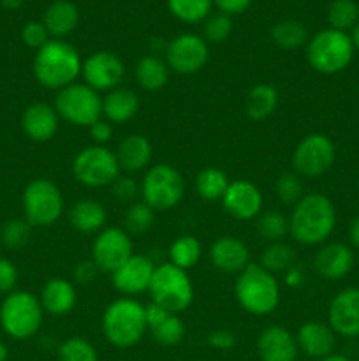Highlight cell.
<instances>
[{"mask_svg": "<svg viewBox=\"0 0 359 361\" xmlns=\"http://www.w3.org/2000/svg\"><path fill=\"white\" fill-rule=\"evenodd\" d=\"M257 353L260 361H296L299 348L291 331L284 326H270L257 338Z\"/></svg>", "mask_w": 359, "mask_h": 361, "instance_id": "cell-19", "label": "cell"}, {"mask_svg": "<svg viewBox=\"0 0 359 361\" xmlns=\"http://www.w3.org/2000/svg\"><path fill=\"white\" fill-rule=\"evenodd\" d=\"M146 323L148 331L160 345H176L185 337V324L178 314L169 312L155 303L146 307Z\"/></svg>", "mask_w": 359, "mask_h": 361, "instance_id": "cell-24", "label": "cell"}, {"mask_svg": "<svg viewBox=\"0 0 359 361\" xmlns=\"http://www.w3.org/2000/svg\"><path fill=\"white\" fill-rule=\"evenodd\" d=\"M148 293L151 296V303L172 314L187 310L194 300V286L189 274L171 263L155 267Z\"/></svg>", "mask_w": 359, "mask_h": 361, "instance_id": "cell-6", "label": "cell"}, {"mask_svg": "<svg viewBox=\"0 0 359 361\" xmlns=\"http://www.w3.org/2000/svg\"><path fill=\"white\" fill-rule=\"evenodd\" d=\"M25 221L35 228L53 226L63 214V196L48 178H35L23 190Z\"/></svg>", "mask_w": 359, "mask_h": 361, "instance_id": "cell-11", "label": "cell"}, {"mask_svg": "<svg viewBox=\"0 0 359 361\" xmlns=\"http://www.w3.org/2000/svg\"><path fill=\"white\" fill-rule=\"evenodd\" d=\"M39 302H41L44 312L51 314V316H67L76 307V289H74L73 282L65 281L62 277L49 279L42 286Z\"/></svg>", "mask_w": 359, "mask_h": 361, "instance_id": "cell-26", "label": "cell"}, {"mask_svg": "<svg viewBox=\"0 0 359 361\" xmlns=\"http://www.w3.org/2000/svg\"><path fill=\"white\" fill-rule=\"evenodd\" d=\"M97 274H99V268L95 267L94 261L87 259V261H80V263L74 267L73 277H74V281L77 282V284L88 286V284H92V282L95 281Z\"/></svg>", "mask_w": 359, "mask_h": 361, "instance_id": "cell-47", "label": "cell"}, {"mask_svg": "<svg viewBox=\"0 0 359 361\" xmlns=\"http://www.w3.org/2000/svg\"><path fill=\"white\" fill-rule=\"evenodd\" d=\"M73 175L81 185L90 189L113 185V182L120 176L118 159L108 147L90 145L77 152L74 157Z\"/></svg>", "mask_w": 359, "mask_h": 361, "instance_id": "cell-10", "label": "cell"}, {"mask_svg": "<svg viewBox=\"0 0 359 361\" xmlns=\"http://www.w3.org/2000/svg\"><path fill=\"white\" fill-rule=\"evenodd\" d=\"M278 92L273 85L259 83L250 88L245 101V111L252 120H266L277 111Z\"/></svg>", "mask_w": 359, "mask_h": 361, "instance_id": "cell-31", "label": "cell"}, {"mask_svg": "<svg viewBox=\"0 0 359 361\" xmlns=\"http://www.w3.org/2000/svg\"><path fill=\"white\" fill-rule=\"evenodd\" d=\"M21 39L27 46L34 49H41L42 46L49 42V34L46 30L44 23H39V21H30L23 27L21 30Z\"/></svg>", "mask_w": 359, "mask_h": 361, "instance_id": "cell-45", "label": "cell"}, {"mask_svg": "<svg viewBox=\"0 0 359 361\" xmlns=\"http://www.w3.org/2000/svg\"><path fill=\"white\" fill-rule=\"evenodd\" d=\"M308 32L305 25L294 20H285L271 28V39L282 49H298L306 42Z\"/></svg>", "mask_w": 359, "mask_h": 361, "instance_id": "cell-35", "label": "cell"}, {"mask_svg": "<svg viewBox=\"0 0 359 361\" xmlns=\"http://www.w3.org/2000/svg\"><path fill=\"white\" fill-rule=\"evenodd\" d=\"M320 361H352V360H348L347 356H341V355H329L327 356V358H322Z\"/></svg>", "mask_w": 359, "mask_h": 361, "instance_id": "cell-55", "label": "cell"}, {"mask_svg": "<svg viewBox=\"0 0 359 361\" xmlns=\"http://www.w3.org/2000/svg\"><path fill=\"white\" fill-rule=\"evenodd\" d=\"M44 317L41 302L28 291H13L0 307L2 330L16 341H27L39 331Z\"/></svg>", "mask_w": 359, "mask_h": 361, "instance_id": "cell-7", "label": "cell"}, {"mask_svg": "<svg viewBox=\"0 0 359 361\" xmlns=\"http://www.w3.org/2000/svg\"><path fill=\"white\" fill-rule=\"evenodd\" d=\"M155 222V212L144 201L132 203L125 212V231L132 235H143L150 231Z\"/></svg>", "mask_w": 359, "mask_h": 361, "instance_id": "cell-39", "label": "cell"}, {"mask_svg": "<svg viewBox=\"0 0 359 361\" xmlns=\"http://www.w3.org/2000/svg\"><path fill=\"white\" fill-rule=\"evenodd\" d=\"M336 159V147L329 136L320 133L303 137L292 154V166L296 173L308 178L322 176L331 169Z\"/></svg>", "mask_w": 359, "mask_h": 361, "instance_id": "cell-12", "label": "cell"}, {"mask_svg": "<svg viewBox=\"0 0 359 361\" xmlns=\"http://www.w3.org/2000/svg\"><path fill=\"white\" fill-rule=\"evenodd\" d=\"M21 4H23V0H0V6L6 7V9H20Z\"/></svg>", "mask_w": 359, "mask_h": 361, "instance_id": "cell-53", "label": "cell"}, {"mask_svg": "<svg viewBox=\"0 0 359 361\" xmlns=\"http://www.w3.org/2000/svg\"><path fill=\"white\" fill-rule=\"evenodd\" d=\"M208 344L218 351H229V349L234 348L236 337L229 330H215L208 335Z\"/></svg>", "mask_w": 359, "mask_h": 361, "instance_id": "cell-49", "label": "cell"}, {"mask_svg": "<svg viewBox=\"0 0 359 361\" xmlns=\"http://www.w3.org/2000/svg\"><path fill=\"white\" fill-rule=\"evenodd\" d=\"M210 49L204 37L196 34H182L165 48V63L178 74H196L206 66Z\"/></svg>", "mask_w": 359, "mask_h": 361, "instance_id": "cell-14", "label": "cell"}, {"mask_svg": "<svg viewBox=\"0 0 359 361\" xmlns=\"http://www.w3.org/2000/svg\"><path fill=\"white\" fill-rule=\"evenodd\" d=\"M257 233L267 243L282 242L289 235V219L280 212H266L257 219Z\"/></svg>", "mask_w": 359, "mask_h": 361, "instance_id": "cell-38", "label": "cell"}, {"mask_svg": "<svg viewBox=\"0 0 359 361\" xmlns=\"http://www.w3.org/2000/svg\"><path fill=\"white\" fill-rule=\"evenodd\" d=\"M157 264L148 256L132 254L118 270L113 275V286L118 293H122L127 298H134L136 295L150 289L151 277Z\"/></svg>", "mask_w": 359, "mask_h": 361, "instance_id": "cell-16", "label": "cell"}, {"mask_svg": "<svg viewBox=\"0 0 359 361\" xmlns=\"http://www.w3.org/2000/svg\"><path fill=\"white\" fill-rule=\"evenodd\" d=\"M80 21V11L69 0H56L46 9L44 27L48 34L55 39H62L69 35Z\"/></svg>", "mask_w": 359, "mask_h": 361, "instance_id": "cell-29", "label": "cell"}, {"mask_svg": "<svg viewBox=\"0 0 359 361\" xmlns=\"http://www.w3.org/2000/svg\"><path fill=\"white\" fill-rule=\"evenodd\" d=\"M213 0H168L171 13L185 23H199L208 18Z\"/></svg>", "mask_w": 359, "mask_h": 361, "instance_id": "cell-37", "label": "cell"}, {"mask_svg": "<svg viewBox=\"0 0 359 361\" xmlns=\"http://www.w3.org/2000/svg\"><path fill=\"white\" fill-rule=\"evenodd\" d=\"M263 194L256 183L248 180H234L229 183L222 204L231 217L238 221H250L259 217L263 212Z\"/></svg>", "mask_w": 359, "mask_h": 361, "instance_id": "cell-17", "label": "cell"}, {"mask_svg": "<svg viewBox=\"0 0 359 361\" xmlns=\"http://www.w3.org/2000/svg\"><path fill=\"white\" fill-rule=\"evenodd\" d=\"M234 295L245 312L252 316H267L280 303V286L273 274L264 270L259 263H250L238 274Z\"/></svg>", "mask_w": 359, "mask_h": 361, "instance_id": "cell-4", "label": "cell"}, {"mask_svg": "<svg viewBox=\"0 0 359 361\" xmlns=\"http://www.w3.org/2000/svg\"><path fill=\"white\" fill-rule=\"evenodd\" d=\"M58 123L60 116L55 106H49L46 102H34L21 115L23 133L35 143H46L53 140L58 130Z\"/></svg>", "mask_w": 359, "mask_h": 361, "instance_id": "cell-20", "label": "cell"}, {"mask_svg": "<svg viewBox=\"0 0 359 361\" xmlns=\"http://www.w3.org/2000/svg\"><path fill=\"white\" fill-rule=\"evenodd\" d=\"M132 254V240L122 228H104L92 243V261L102 274H115Z\"/></svg>", "mask_w": 359, "mask_h": 361, "instance_id": "cell-13", "label": "cell"}, {"mask_svg": "<svg viewBox=\"0 0 359 361\" xmlns=\"http://www.w3.org/2000/svg\"><path fill=\"white\" fill-rule=\"evenodd\" d=\"M211 263L224 274H241L250 264L248 247L234 236H220L211 243Z\"/></svg>", "mask_w": 359, "mask_h": 361, "instance_id": "cell-22", "label": "cell"}, {"mask_svg": "<svg viewBox=\"0 0 359 361\" xmlns=\"http://www.w3.org/2000/svg\"><path fill=\"white\" fill-rule=\"evenodd\" d=\"M232 21L229 14H213V16L206 18L203 25L204 41L210 42H224L225 39L231 35Z\"/></svg>", "mask_w": 359, "mask_h": 361, "instance_id": "cell-43", "label": "cell"}, {"mask_svg": "<svg viewBox=\"0 0 359 361\" xmlns=\"http://www.w3.org/2000/svg\"><path fill=\"white\" fill-rule=\"evenodd\" d=\"M58 361H99L97 349L81 337H70L58 349Z\"/></svg>", "mask_w": 359, "mask_h": 361, "instance_id": "cell-40", "label": "cell"}, {"mask_svg": "<svg viewBox=\"0 0 359 361\" xmlns=\"http://www.w3.org/2000/svg\"><path fill=\"white\" fill-rule=\"evenodd\" d=\"M275 192H277L278 200L285 204H292L294 207L305 194H303V183L298 175L292 173H285V175L278 176L277 183H275Z\"/></svg>", "mask_w": 359, "mask_h": 361, "instance_id": "cell-42", "label": "cell"}, {"mask_svg": "<svg viewBox=\"0 0 359 361\" xmlns=\"http://www.w3.org/2000/svg\"><path fill=\"white\" fill-rule=\"evenodd\" d=\"M201 254H203V247L199 240L190 235L178 236L169 247V263L189 271L199 263Z\"/></svg>", "mask_w": 359, "mask_h": 361, "instance_id": "cell-33", "label": "cell"}, {"mask_svg": "<svg viewBox=\"0 0 359 361\" xmlns=\"http://www.w3.org/2000/svg\"><path fill=\"white\" fill-rule=\"evenodd\" d=\"M336 226L333 201L320 192L305 194L292 208L289 217V235L301 245H320Z\"/></svg>", "mask_w": 359, "mask_h": 361, "instance_id": "cell-1", "label": "cell"}, {"mask_svg": "<svg viewBox=\"0 0 359 361\" xmlns=\"http://www.w3.org/2000/svg\"><path fill=\"white\" fill-rule=\"evenodd\" d=\"M55 109L62 120L76 127H90L102 118V97L87 83H73L58 90Z\"/></svg>", "mask_w": 359, "mask_h": 361, "instance_id": "cell-9", "label": "cell"}, {"mask_svg": "<svg viewBox=\"0 0 359 361\" xmlns=\"http://www.w3.org/2000/svg\"><path fill=\"white\" fill-rule=\"evenodd\" d=\"M299 351L305 353L310 358H327L333 355L334 345H336V334L331 330L329 324L320 323V321H308L301 324L296 334Z\"/></svg>", "mask_w": 359, "mask_h": 361, "instance_id": "cell-21", "label": "cell"}, {"mask_svg": "<svg viewBox=\"0 0 359 361\" xmlns=\"http://www.w3.org/2000/svg\"><path fill=\"white\" fill-rule=\"evenodd\" d=\"M351 39H352V44H354V48L359 49V21H358V25H355V27L352 28Z\"/></svg>", "mask_w": 359, "mask_h": 361, "instance_id": "cell-54", "label": "cell"}, {"mask_svg": "<svg viewBox=\"0 0 359 361\" xmlns=\"http://www.w3.org/2000/svg\"><path fill=\"white\" fill-rule=\"evenodd\" d=\"M169 66L157 55H146L136 63V80L146 92H157L169 81Z\"/></svg>", "mask_w": 359, "mask_h": 361, "instance_id": "cell-30", "label": "cell"}, {"mask_svg": "<svg viewBox=\"0 0 359 361\" xmlns=\"http://www.w3.org/2000/svg\"><path fill=\"white\" fill-rule=\"evenodd\" d=\"M348 238H351L352 245H354L355 249H359V215L352 221L351 229H348Z\"/></svg>", "mask_w": 359, "mask_h": 361, "instance_id": "cell-52", "label": "cell"}, {"mask_svg": "<svg viewBox=\"0 0 359 361\" xmlns=\"http://www.w3.org/2000/svg\"><path fill=\"white\" fill-rule=\"evenodd\" d=\"M213 4L224 14H239L248 9L252 0H213Z\"/></svg>", "mask_w": 359, "mask_h": 361, "instance_id": "cell-50", "label": "cell"}, {"mask_svg": "<svg viewBox=\"0 0 359 361\" xmlns=\"http://www.w3.org/2000/svg\"><path fill=\"white\" fill-rule=\"evenodd\" d=\"M18 282V270L14 263L7 257H0V293H9L14 291Z\"/></svg>", "mask_w": 359, "mask_h": 361, "instance_id": "cell-46", "label": "cell"}, {"mask_svg": "<svg viewBox=\"0 0 359 361\" xmlns=\"http://www.w3.org/2000/svg\"><path fill=\"white\" fill-rule=\"evenodd\" d=\"M0 361H7V348L2 341H0Z\"/></svg>", "mask_w": 359, "mask_h": 361, "instance_id": "cell-56", "label": "cell"}, {"mask_svg": "<svg viewBox=\"0 0 359 361\" xmlns=\"http://www.w3.org/2000/svg\"><path fill=\"white\" fill-rule=\"evenodd\" d=\"M185 194L183 175L171 164H155L146 169L141 182L143 201L153 212L175 208Z\"/></svg>", "mask_w": 359, "mask_h": 361, "instance_id": "cell-8", "label": "cell"}, {"mask_svg": "<svg viewBox=\"0 0 359 361\" xmlns=\"http://www.w3.org/2000/svg\"><path fill=\"white\" fill-rule=\"evenodd\" d=\"M303 281H305V277H303V271L298 267H292L291 270L285 271V284L289 288H298V286L303 284Z\"/></svg>", "mask_w": 359, "mask_h": 361, "instance_id": "cell-51", "label": "cell"}, {"mask_svg": "<svg viewBox=\"0 0 359 361\" xmlns=\"http://www.w3.org/2000/svg\"><path fill=\"white\" fill-rule=\"evenodd\" d=\"M106 208L95 200H81L69 210V222L80 233H99L106 228Z\"/></svg>", "mask_w": 359, "mask_h": 361, "instance_id": "cell-28", "label": "cell"}, {"mask_svg": "<svg viewBox=\"0 0 359 361\" xmlns=\"http://www.w3.org/2000/svg\"><path fill=\"white\" fill-rule=\"evenodd\" d=\"M30 228L25 219H13L4 224L2 231H0V238L7 249H21L27 245L28 238H30Z\"/></svg>", "mask_w": 359, "mask_h": 361, "instance_id": "cell-41", "label": "cell"}, {"mask_svg": "<svg viewBox=\"0 0 359 361\" xmlns=\"http://www.w3.org/2000/svg\"><path fill=\"white\" fill-rule=\"evenodd\" d=\"M259 264L273 275L285 274L292 267H296V252L291 245L284 242L270 243L260 254Z\"/></svg>", "mask_w": 359, "mask_h": 361, "instance_id": "cell-34", "label": "cell"}, {"mask_svg": "<svg viewBox=\"0 0 359 361\" xmlns=\"http://www.w3.org/2000/svg\"><path fill=\"white\" fill-rule=\"evenodd\" d=\"M113 194L120 203H136V197L141 194V183H137L132 176H122L113 182Z\"/></svg>", "mask_w": 359, "mask_h": 361, "instance_id": "cell-44", "label": "cell"}, {"mask_svg": "<svg viewBox=\"0 0 359 361\" xmlns=\"http://www.w3.org/2000/svg\"><path fill=\"white\" fill-rule=\"evenodd\" d=\"M139 111V97L130 88H113L102 97V118L109 123H125Z\"/></svg>", "mask_w": 359, "mask_h": 361, "instance_id": "cell-27", "label": "cell"}, {"mask_svg": "<svg viewBox=\"0 0 359 361\" xmlns=\"http://www.w3.org/2000/svg\"><path fill=\"white\" fill-rule=\"evenodd\" d=\"M146 331V307L136 298L115 300L102 314V334L115 348L127 349L139 344Z\"/></svg>", "mask_w": 359, "mask_h": 361, "instance_id": "cell-3", "label": "cell"}, {"mask_svg": "<svg viewBox=\"0 0 359 361\" xmlns=\"http://www.w3.org/2000/svg\"><path fill=\"white\" fill-rule=\"evenodd\" d=\"M83 62L76 48L65 41L53 39L37 49L34 59V76L44 88L62 90L76 83L81 76Z\"/></svg>", "mask_w": 359, "mask_h": 361, "instance_id": "cell-2", "label": "cell"}, {"mask_svg": "<svg viewBox=\"0 0 359 361\" xmlns=\"http://www.w3.org/2000/svg\"><path fill=\"white\" fill-rule=\"evenodd\" d=\"M229 178L220 168H203L196 176V190L203 201H222L229 187Z\"/></svg>", "mask_w": 359, "mask_h": 361, "instance_id": "cell-32", "label": "cell"}, {"mask_svg": "<svg viewBox=\"0 0 359 361\" xmlns=\"http://www.w3.org/2000/svg\"><path fill=\"white\" fill-rule=\"evenodd\" d=\"M81 74L90 88L97 92H109L120 87L125 76V66L115 53L97 51L84 60Z\"/></svg>", "mask_w": 359, "mask_h": 361, "instance_id": "cell-15", "label": "cell"}, {"mask_svg": "<svg viewBox=\"0 0 359 361\" xmlns=\"http://www.w3.org/2000/svg\"><path fill=\"white\" fill-rule=\"evenodd\" d=\"M88 133H90L92 140H94V145L106 147V143H109V140L113 137V126L108 120L101 118L88 127Z\"/></svg>", "mask_w": 359, "mask_h": 361, "instance_id": "cell-48", "label": "cell"}, {"mask_svg": "<svg viewBox=\"0 0 359 361\" xmlns=\"http://www.w3.org/2000/svg\"><path fill=\"white\" fill-rule=\"evenodd\" d=\"M313 267L322 279L338 281V279H344L345 275L351 274L352 267H354V252L345 243H326L315 254Z\"/></svg>", "mask_w": 359, "mask_h": 361, "instance_id": "cell-23", "label": "cell"}, {"mask_svg": "<svg viewBox=\"0 0 359 361\" xmlns=\"http://www.w3.org/2000/svg\"><path fill=\"white\" fill-rule=\"evenodd\" d=\"M115 154L116 159H118L120 171L132 175V173H139L143 169L150 168L151 157H153V147H151L150 140L143 134H129L118 145V150Z\"/></svg>", "mask_w": 359, "mask_h": 361, "instance_id": "cell-25", "label": "cell"}, {"mask_svg": "<svg viewBox=\"0 0 359 361\" xmlns=\"http://www.w3.org/2000/svg\"><path fill=\"white\" fill-rule=\"evenodd\" d=\"M354 49L347 32L326 28L308 41L306 59L317 73L338 74L351 66Z\"/></svg>", "mask_w": 359, "mask_h": 361, "instance_id": "cell-5", "label": "cell"}, {"mask_svg": "<svg viewBox=\"0 0 359 361\" xmlns=\"http://www.w3.org/2000/svg\"><path fill=\"white\" fill-rule=\"evenodd\" d=\"M327 324L341 337L359 335V288H348L338 293L327 309Z\"/></svg>", "mask_w": 359, "mask_h": 361, "instance_id": "cell-18", "label": "cell"}, {"mask_svg": "<svg viewBox=\"0 0 359 361\" xmlns=\"http://www.w3.org/2000/svg\"><path fill=\"white\" fill-rule=\"evenodd\" d=\"M327 20L334 30H348L359 21V7L354 0H333L327 11Z\"/></svg>", "mask_w": 359, "mask_h": 361, "instance_id": "cell-36", "label": "cell"}]
</instances>
